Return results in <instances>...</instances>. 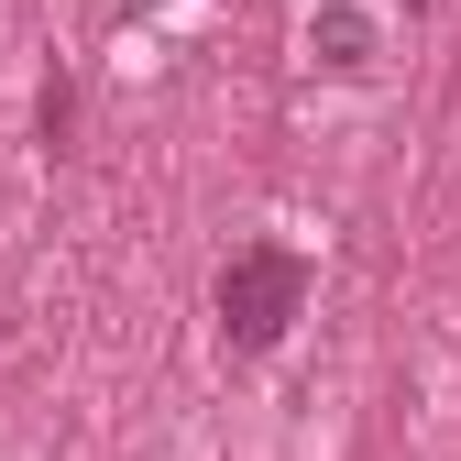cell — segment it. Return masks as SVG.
<instances>
[{"label":"cell","instance_id":"obj_1","mask_svg":"<svg viewBox=\"0 0 461 461\" xmlns=\"http://www.w3.org/2000/svg\"><path fill=\"white\" fill-rule=\"evenodd\" d=\"M308 308V253L297 242H242L220 275V330H230V352H275L285 319Z\"/></svg>","mask_w":461,"mask_h":461},{"label":"cell","instance_id":"obj_2","mask_svg":"<svg viewBox=\"0 0 461 461\" xmlns=\"http://www.w3.org/2000/svg\"><path fill=\"white\" fill-rule=\"evenodd\" d=\"M319 44H330V67H363V12H330Z\"/></svg>","mask_w":461,"mask_h":461}]
</instances>
